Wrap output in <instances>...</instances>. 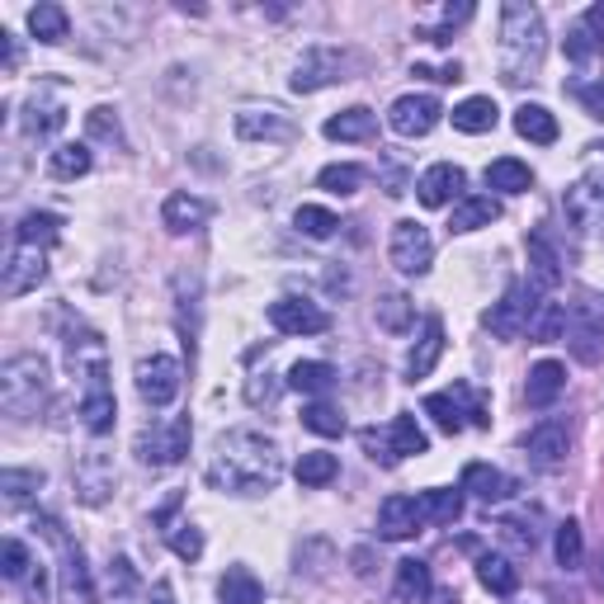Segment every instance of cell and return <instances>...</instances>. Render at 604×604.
Instances as JSON below:
<instances>
[{"label":"cell","mask_w":604,"mask_h":604,"mask_svg":"<svg viewBox=\"0 0 604 604\" xmlns=\"http://www.w3.org/2000/svg\"><path fill=\"white\" fill-rule=\"evenodd\" d=\"M284 477V449L260 430H227L213 444L209 487L231 491V496H260L274 491Z\"/></svg>","instance_id":"1"},{"label":"cell","mask_w":604,"mask_h":604,"mask_svg":"<svg viewBox=\"0 0 604 604\" xmlns=\"http://www.w3.org/2000/svg\"><path fill=\"white\" fill-rule=\"evenodd\" d=\"M543 52H548L543 15L533 5H525V0H511L501 10V76L511 86H525V80L539 76Z\"/></svg>","instance_id":"2"},{"label":"cell","mask_w":604,"mask_h":604,"mask_svg":"<svg viewBox=\"0 0 604 604\" xmlns=\"http://www.w3.org/2000/svg\"><path fill=\"white\" fill-rule=\"evenodd\" d=\"M48 402V360L43 354H15L0 368V406L5 416L29 420Z\"/></svg>","instance_id":"3"},{"label":"cell","mask_w":604,"mask_h":604,"mask_svg":"<svg viewBox=\"0 0 604 604\" xmlns=\"http://www.w3.org/2000/svg\"><path fill=\"white\" fill-rule=\"evenodd\" d=\"M189 416H171V420H151L137 430V444L133 453L151 468H175V463L189 453Z\"/></svg>","instance_id":"4"},{"label":"cell","mask_w":604,"mask_h":604,"mask_svg":"<svg viewBox=\"0 0 604 604\" xmlns=\"http://www.w3.org/2000/svg\"><path fill=\"white\" fill-rule=\"evenodd\" d=\"M425 416H435V425L444 435H458L463 425H491L487 416V397L482 392H473L468 382H453L449 392H430L425 397Z\"/></svg>","instance_id":"5"},{"label":"cell","mask_w":604,"mask_h":604,"mask_svg":"<svg viewBox=\"0 0 604 604\" xmlns=\"http://www.w3.org/2000/svg\"><path fill=\"white\" fill-rule=\"evenodd\" d=\"M43 533L58 543V553H62V604H95V581H90L86 553L66 539L58 519H43Z\"/></svg>","instance_id":"6"},{"label":"cell","mask_w":604,"mask_h":604,"mask_svg":"<svg viewBox=\"0 0 604 604\" xmlns=\"http://www.w3.org/2000/svg\"><path fill=\"white\" fill-rule=\"evenodd\" d=\"M133 378H137V397H142L147 406H171L175 397H180V364L171 360V354H147V360H137L133 368Z\"/></svg>","instance_id":"7"},{"label":"cell","mask_w":604,"mask_h":604,"mask_svg":"<svg viewBox=\"0 0 604 604\" xmlns=\"http://www.w3.org/2000/svg\"><path fill=\"white\" fill-rule=\"evenodd\" d=\"M336 80H345V52L317 43V48H307L298 58L293 80H288V86H293L298 95H317L326 86H336Z\"/></svg>","instance_id":"8"},{"label":"cell","mask_w":604,"mask_h":604,"mask_svg":"<svg viewBox=\"0 0 604 604\" xmlns=\"http://www.w3.org/2000/svg\"><path fill=\"white\" fill-rule=\"evenodd\" d=\"M567 350L576 364H600L604 360V312L581 302V307L567 312Z\"/></svg>","instance_id":"9"},{"label":"cell","mask_w":604,"mask_h":604,"mask_svg":"<svg viewBox=\"0 0 604 604\" xmlns=\"http://www.w3.org/2000/svg\"><path fill=\"white\" fill-rule=\"evenodd\" d=\"M43 279H48V251L15 241V251L5 255V279H0V293H5V298H24V293H34Z\"/></svg>","instance_id":"10"},{"label":"cell","mask_w":604,"mask_h":604,"mask_svg":"<svg viewBox=\"0 0 604 604\" xmlns=\"http://www.w3.org/2000/svg\"><path fill=\"white\" fill-rule=\"evenodd\" d=\"M269 326L279 336H322L326 326H331V317L307 298H279V302H269Z\"/></svg>","instance_id":"11"},{"label":"cell","mask_w":604,"mask_h":604,"mask_svg":"<svg viewBox=\"0 0 604 604\" xmlns=\"http://www.w3.org/2000/svg\"><path fill=\"white\" fill-rule=\"evenodd\" d=\"M533 307H539V302H533V293L525 298V288H519V284H511V288H505V298L496 302V307H491L487 312V331L491 336H501V340H519V336H525L529 331V317H533Z\"/></svg>","instance_id":"12"},{"label":"cell","mask_w":604,"mask_h":604,"mask_svg":"<svg viewBox=\"0 0 604 604\" xmlns=\"http://www.w3.org/2000/svg\"><path fill=\"white\" fill-rule=\"evenodd\" d=\"M392 265L402 269V274H425L435 265V241H430V231H425L420 223H397L392 227Z\"/></svg>","instance_id":"13"},{"label":"cell","mask_w":604,"mask_h":604,"mask_svg":"<svg viewBox=\"0 0 604 604\" xmlns=\"http://www.w3.org/2000/svg\"><path fill=\"white\" fill-rule=\"evenodd\" d=\"M562 209L576 227H600L604 223V166L600 171H586L567 194H562Z\"/></svg>","instance_id":"14"},{"label":"cell","mask_w":604,"mask_h":604,"mask_svg":"<svg viewBox=\"0 0 604 604\" xmlns=\"http://www.w3.org/2000/svg\"><path fill=\"white\" fill-rule=\"evenodd\" d=\"M439 100L435 95H402L392 109H388V123H392V133L397 137H425L439 123Z\"/></svg>","instance_id":"15"},{"label":"cell","mask_w":604,"mask_h":604,"mask_svg":"<svg viewBox=\"0 0 604 604\" xmlns=\"http://www.w3.org/2000/svg\"><path fill=\"white\" fill-rule=\"evenodd\" d=\"M237 133L246 137V142H293L298 123L288 114H279V109H241Z\"/></svg>","instance_id":"16"},{"label":"cell","mask_w":604,"mask_h":604,"mask_svg":"<svg viewBox=\"0 0 604 604\" xmlns=\"http://www.w3.org/2000/svg\"><path fill=\"white\" fill-rule=\"evenodd\" d=\"M420 525H425L420 496H388V501L378 505V533H382V539H392V543L416 539Z\"/></svg>","instance_id":"17"},{"label":"cell","mask_w":604,"mask_h":604,"mask_svg":"<svg viewBox=\"0 0 604 604\" xmlns=\"http://www.w3.org/2000/svg\"><path fill=\"white\" fill-rule=\"evenodd\" d=\"M463 185H468L463 166H453V161H439V166H430L416 180V199L425 203V209H444V203H453V199L463 194Z\"/></svg>","instance_id":"18"},{"label":"cell","mask_w":604,"mask_h":604,"mask_svg":"<svg viewBox=\"0 0 604 604\" xmlns=\"http://www.w3.org/2000/svg\"><path fill=\"white\" fill-rule=\"evenodd\" d=\"M104 378H109V374L86 378V392H80V425H86L90 435H109V430H114V416H118L114 392H109Z\"/></svg>","instance_id":"19"},{"label":"cell","mask_w":604,"mask_h":604,"mask_svg":"<svg viewBox=\"0 0 604 604\" xmlns=\"http://www.w3.org/2000/svg\"><path fill=\"white\" fill-rule=\"evenodd\" d=\"M567 425L562 420H543V425H533L529 439H525V453H529V463L533 468H557L562 458H567Z\"/></svg>","instance_id":"20"},{"label":"cell","mask_w":604,"mask_h":604,"mask_svg":"<svg viewBox=\"0 0 604 604\" xmlns=\"http://www.w3.org/2000/svg\"><path fill=\"white\" fill-rule=\"evenodd\" d=\"M209 217H213V203L199 194H171L161 203V223H166V231H175V237L209 227Z\"/></svg>","instance_id":"21"},{"label":"cell","mask_w":604,"mask_h":604,"mask_svg":"<svg viewBox=\"0 0 604 604\" xmlns=\"http://www.w3.org/2000/svg\"><path fill=\"white\" fill-rule=\"evenodd\" d=\"M439 354H444V322H439V317H425L420 340H416V345H411V354H406V378H411V382H416V378H430L435 364H439Z\"/></svg>","instance_id":"22"},{"label":"cell","mask_w":604,"mask_h":604,"mask_svg":"<svg viewBox=\"0 0 604 604\" xmlns=\"http://www.w3.org/2000/svg\"><path fill=\"white\" fill-rule=\"evenodd\" d=\"M562 388H567V368H562L557 360H543L529 368V382H525V402L533 411H548L562 397Z\"/></svg>","instance_id":"23"},{"label":"cell","mask_w":604,"mask_h":604,"mask_svg":"<svg viewBox=\"0 0 604 604\" xmlns=\"http://www.w3.org/2000/svg\"><path fill=\"white\" fill-rule=\"evenodd\" d=\"M66 123V109H62V100L52 90H34V100H29V114H24V133L29 137H52Z\"/></svg>","instance_id":"24"},{"label":"cell","mask_w":604,"mask_h":604,"mask_svg":"<svg viewBox=\"0 0 604 604\" xmlns=\"http://www.w3.org/2000/svg\"><path fill=\"white\" fill-rule=\"evenodd\" d=\"M463 491H473L477 501H487V505H496V501H505L511 496V477H505L501 468H491V463H468L463 468Z\"/></svg>","instance_id":"25"},{"label":"cell","mask_w":604,"mask_h":604,"mask_svg":"<svg viewBox=\"0 0 604 604\" xmlns=\"http://www.w3.org/2000/svg\"><path fill=\"white\" fill-rule=\"evenodd\" d=\"M529 265H533V284L539 288H557L562 284V255L548 231H529Z\"/></svg>","instance_id":"26"},{"label":"cell","mask_w":604,"mask_h":604,"mask_svg":"<svg viewBox=\"0 0 604 604\" xmlns=\"http://www.w3.org/2000/svg\"><path fill=\"white\" fill-rule=\"evenodd\" d=\"M501 217V203L491 194H468L453 203V217H449V231H477V227H491Z\"/></svg>","instance_id":"27"},{"label":"cell","mask_w":604,"mask_h":604,"mask_svg":"<svg viewBox=\"0 0 604 604\" xmlns=\"http://www.w3.org/2000/svg\"><path fill=\"white\" fill-rule=\"evenodd\" d=\"M374 128H378V118H374V109H364V104H354V109H345V114L326 118V137H331V142H368Z\"/></svg>","instance_id":"28"},{"label":"cell","mask_w":604,"mask_h":604,"mask_svg":"<svg viewBox=\"0 0 604 604\" xmlns=\"http://www.w3.org/2000/svg\"><path fill=\"white\" fill-rule=\"evenodd\" d=\"M501 123V109H496V100L491 95H473V100H463L458 109H453V128L458 133H491Z\"/></svg>","instance_id":"29"},{"label":"cell","mask_w":604,"mask_h":604,"mask_svg":"<svg viewBox=\"0 0 604 604\" xmlns=\"http://www.w3.org/2000/svg\"><path fill=\"white\" fill-rule=\"evenodd\" d=\"M288 388L302 392V397H322V392L336 388V368L322 364V360H298L288 368Z\"/></svg>","instance_id":"30"},{"label":"cell","mask_w":604,"mask_h":604,"mask_svg":"<svg viewBox=\"0 0 604 604\" xmlns=\"http://www.w3.org/2000/svg\"><path fill=\"white\" fill-rule=\"evenodd\" d=\"M515 133L525 137V142L553 147V142H557V118L548 114L543 104H519V109H515Z\"/></svg>","instance_id":"31"},{"label":"cell","mask_w":604,"mask_h":604,"mask_svg":"<svg viewBox=\"0 0 604 604\" xmlns=\"http://www.w3.org/2000/svg\"><path fill=\"white\" fill-rule=\"evenodd\" d=\"M217 595H223V604H265V586L255 581L251 567H227L217 581Z\"/></svg>","instance_id":"32"},{"label":"cell","mask_w":604,"mask_h":604,"mask_svg":"<svg viewBox=\"0 0 604 604\" xmlns=\"http://www.w3.org/2000/svg\"><path fill=\"white\" fill-rule=\"evenodd\" d=\"M477 581H482L491 595H515V586H519V571H515V562L511 557H501V553H482L477 557Z\"/></svg>","instance_id":"33"},{"label":"cell","mask_w":604,"mask_h":604,"mask_svg":"<svg viewBox=\"0 0 604 604\" xmlns=\"http://www.w3.org/2000/svg\"><path fill=\"white\" fill-rule=\"evenodd\" d=\"M76 491H80V501H86V505H100L109 491H114V468H109L104 458H86L76 468Z\"/></svg>","instance_id":"34"},{"label":"cell","mask_w":604,"mask_h":604,"mask_svg":"<svg viewBox=\"0 0 604 604\" xmlns=\"http://www.w3.org/2000/svg\"><path fill=\"white\" fill-rule=\"evenodd\" d=\"M58 231H62V217H58V213L34 209V213H24V217H20L15 241H20V246H38V251H48V246L58 241Z\"/></svg>","instance_id":"35"},{"label":"cell","mask_w":604,"mask_h":604,"mask_svg":"<svg viewBox=\"0 0 604 604\" xmlns=\"http://www.w3.org/2000/svg\"><path fill=\"white\" fill-rule=\"evenodd\" d=\"M487 185L501 189V194H525V189L533 185V171L525 166V161H515V156H501V161H491V166H487Z\"/></svg>","instance_id":"36"},{"label":"cell","mask_w":604,"mask_h":604,"mask_svg":"<svg viewBox=\"0 0 604 604\" xmlns=\"http://www.w3.org/2000/svg\"><path fill=\"white\" fill-rule=\"evenodd\" d=\"M420 515L425 525H453L463 515V491H449V487L420 491Z\"/></svg>","instance_id":"37"},{"label":"cell","mask_w":604,"mask_h":604,"mask_svg":"<svg viewBox=\"0 0 604 604\" xmlns=\"http://www.w3.org/2000/svg\"><path fill=\"white\" fill-rule=\"evenodd\" d=\"M388 449H392V458H411V453H420L430 449V439H425V430L416 425V416H397L392 425H388Z\"/></svg>","instance_id":"38"},{"label":"cell","mask_w":604,"mask_h":604,"mask_svg":"<svg viewBox=\"0 0 604 604\" xmlns=\"http://www.w3.org/2000/svg\"><path fill=\"white\" fill-rule=\"evenodd\" d=\"M90 171V147L86 142H66L48 156V175L52 180H80Z\"/></svg>","instance_id":"39"},{"label":"cell","mask_w":604,"mask_h":604,"mask_svg":"<svg viewBox=\"0 0 604 604\" xmlns=\"http://www.w3.org/2000/svg\"><path fill=\"white\" fill-rule=\"evenodd\" d=\"M29 34L38 38V43H62V38H66V10L52 5V0L34 5L29 10Z\"/></svg>","instance_id":"40"},{"label":"cell","mask_w":604,"mask_h":604,"mask_svg":"<svg viewBox=\"0 0 604 604\" xmlns=\"http://www.w3.org/2000/svg\"><path fill=\"white\" fill-rule=\"evenodd\" d=\"M298 482L302 487H326V482H336V473H340V463H336V453H326V449H312V453H302L298 458Z\"/></svg>","instance_id":"41"},{"label":"cell","mask_w":604,"mask_h":604,"mask_svg":"<svg viewBox=\"0 0 604 604\" xmlns=\"http://www.w3.org/2000/svg\"><path fill=\"white\" fill-rule=\"evenodd\" d=\"M529 336L533 340H562L567 336V302H539L529 317Z\"/></svg>","instance_id":"42"},{"label":"cell","mask_w":604,"mask_h":604,"mask_svg":"<svg viewBox=\"0 0 604 604\" xmlns=\"http://www.w3.org/2000/svg\"><path fill=\"white\" fill-rule=\"evenodd\" d=\"M411 322H416V307H411L406 293H382L378 298V326L382 331L402 336V331H411Z\"/></svg>","instance_id":"43"},{"label":"cell","mask_w":604,"mask_h":604,"mask_svg":"<svg viewBox=\"0 0 604 604\" xmlns=\"http://www.w3.org/2000/svg\"><path fill=\"white\" fill-rule=\"evenodd\" d=\"M397 595H402V600H425V595H430V567H425L420 557L397 562Z\"/></svg>","instance_id":"44"},{"label":"cell","mask_w":604,"mask_h":604,"mask_svg":"<svg viewBox=\"0 0 604 604\" xmlns=\"http://www.w3.org/2000/svg\"><path fill=\"white\" fill-rule=\"evenodd\" d=\"M293 223L302 237H312V241H326V237H336V227H340V217L331 209H317V203H302V209L293 213Z\"/></svg>","instance_id":"45"},{"label":"cell","mask_w":604,"mask_h":604,"mask_svg":"<svg viewBox=\"0 0 604 604\" xmlns=\"http://www.w3.org/2000/svg\"><path fill=\"white\" fill-rule=\"evenodd\" d=\"M317 185L326 189V194H360V185H364V166H350V161H340V166H326L317 175Z\"/></svg>","instance_id":"46"},{"label":"cell","mask_w":604,"mask_h":604,"mask_svg":"<svg viewBox=\"0 0 604 604\" xmlns=\"http://www.w3.org/2000/svg\"><path fill=\"white\" fill-rule=\"evenodd\" d=\"M302 425H307L312 435H326V439H336V435H345V416L331 406V402H312V406H302Z\"/></svg>","instance_id":"47"},{"label":"cell","mask_w":604,"mask_h":604,"mask_svg":"<svg viewBox=\"0 0 604 604\" xmlns=\"http://www.w3.org/2000/svg\"><path fill=\"white\" fill-rule=\"evenodd\" d=\"M553 553H557V567H581L586 557V543H581V525L567 519V525H557V539H553Z\"/></svg>","instance_id":"48"},{"label":"cell","mask_w":604,"mask_h":604,"mask_svg":"<svg viewBox=\"0 0 604 604\" xmlns=\"http://www.w3.org/2000/svg\"><path fill=\"white\" fill-rule=\"evenodd\" d=\"M38 487H43V473L38 468H5L0 473V491H5V501H15V505L29 501Z\"/></svg>","instance_id":"49"},{"label":"cell","mask_w":604,"mask_h":604,"mask_svg":"<svg viewBox=\"0 0 604 604\" xmlns=\"http://www.w3.org/2000/svg\"><path fill=\"white\" fill-rule=\"evenodd\" d=\"M34 567L38 562L29 557V548H24L20 539H5V548H0V576H5V581H24Z\"/></svg>","instance_id":"50"},{"label":"cell","mask_w":604,"mask_h":604,"mask_svg":"<svg viewBox=\"0 0 604 604\" xmlns=\"http://www.w3.org/2000/svg\"><path fill=\"white\" fill-rule=\"evenodd\" d=\"M86 128H90V137H100V142H118L123 147V128H118V114L109 104H100V109H90L86 114Z\"/></svg>","instance_id":"51"},{"label":"cell","mask_w":604,"mask_h":604,"mask_svg":"<svg viewBox=\"0 0 604 604\" xmlns=\"http://www.w3.org/2000/svg\"><path fill=\"white\" fill-rule=\"evenodd\" d=\"M590 58H604V43H595V38H590L581 24H576V29L567 34V62H576V66H586Z\"/></svg>","instance_id":"52"},{"label":"cell","mask_w":604,"mask_h":604,"mask_svg":"<svg viewBox=\"0 0 604 604\" xmlns=\"http://www.w3.org/2000/svg\"><path fill=\"white\" fill-rule=\"evenodd\" d=\"M171 548H175V557L199 562V553H203V533H199L194 525H175V529H171Z\"/></svg>","instance_id":"53"},{"label":"cell","mask_w":604,"mask_h":604,"mask_svg":"<svg viewBox=\"0 0 604 604\" xmlns=\"http://www.w3.org/2000/svg\"><path fill=\"white\" fill-rule=\"evenodd\" d=\"M364 439V449H368V458H374V463H382V468H392V449H388V430H364L360 435Z\"/></svg>","instance_id":"54"},{"label":"cell","mask_w":604,"mask_h":604,"mask_svg":"<svg viewBox=\"0 0 604 604\" xmlns=\"http://www.w3.org/2000/svg\"><path fill=\"white\" fill-rule=\"evenodd\" d=\"M571 95H576V100H581L595 118H604V76L590 80V86H571Z\"/></svg>","instance_id":"55"},{"label":"cell","mask_w":604,"mask_h":604,"mask_svg":"<svg viewBox=\"0 0 604 604\" xmlns=\"http://www.w3.org/2000/svg\"><path fill=\"white\" fill-rule=\"evenodd\" d=\"M109 586H114L118 595H133V590H137V576H133V562H128V557H114V571H109Z\"/></svg>","instance_id":"56"},{"label":"cell","mask_w":604,"mask_h":604,"mask_svg":"<svg viewBox=\"0 0 604 604\" xmlns=\"http://www.w3.org/2000/svg\"><path fill=\"white\" fill-rule=\"evenodd\" d=\"M246 402H251V406H269V402H274V382H269V374H260V378L246 382Z\"/></svg>","instance_id":"57"},{"label":"cell","mask_w":604,"mask_h":604,"mask_svg":"<svg viewBox=\"0 0 604 604\" xmlns=\"http://www.w3.org/2000/svg\"><path fill=\"white\" fill-rule=\"evenodd\" d=\"M581 29L595 38V43H604V0H595V5H590L586 15H581Z\"/></svg>","instance_id":"58"},{"label":"cell","mask_w":604,"mask_h":604,"mask_svg":"<svg viewBox=\"0 0 604 604\" xmlns=\"http://www.w3.org/2000/svg\"><path fill=\"white\" fill-rule=\"evenodd\" d=\"M151 604H175L171 581H156V586H151Z\"/></svg>","instance_id":"59"},{"label":"cell","mask_w":604,"mask_h":604,"mask_svg":"<svg viewBox=\"0 0 604 604\" xmlns=\"http://www.w3.org/2000/svg\"><path fill=\"white\" fill-rule=\"evenodd\" d=\"M595 581H600V590H604V553H600V567H595Z\"/></svg>","instance_id":"60"}]
</instances>
